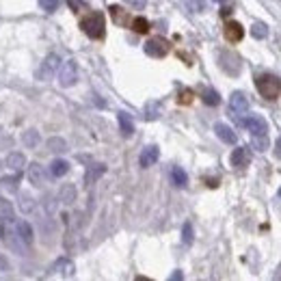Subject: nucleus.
Masks as SVG:
<instances>
[{"instance_id":"f257e3e1","label":"nucleus","mask_w":281,"mask_h":281,"mask_svg":"<svg viewBox=\"0 0 281 281\" xmlns=\"http://www.w3.org/2000/svg\"><path fill=\"white\" fill-rule=\"evenodd\" d=\"M256 87H258V93L264 99H275L281 91V80L275 74H262L256 78Z\"/></svg>"},{"instance_id":"f03ea898","label":"nucleus","mask_w":281,"mask_h":281,"mask_svg":"<svg viewBox=\"0 0 281 281\" xmlns=\"http://www.w3.org/2000/svg\"><path fill=\"white\" fill-rule=\"evenodd\" d=\"M80 29L85 31L87 37L102 39L104 37V15L102 13H89L80 20Z\"/></svg>"},{"instance_id":"7ed1b4c3","label":"nucleus","mask_w":281,"mask_h":281,"mask_svg":"<svg viewBox=\"0 0 281 281\" xmlns=\"http://www.w3.org/2000/svg\"><path fill=\"white\" fill-rule=\"evenodd\" d=\"M238 121L242 128H247L251 134H268V123L264 117L260 115H249V117H238Z\"/></svg>"},{"instance_id":"20e7f679","label":"nucleus","mask_w":281,"mask_h":281,"mask_svg":"<svg viewBox=\"0 0 281 281\" xmlns=\"http://www.w3.org/2000/svg\"><path fill=\"white\" fill-rule=\"evenodd\" d=\"M76 80H78V65H76V61H65L59 67V85L67 89V87H74Z\"/></svg>"},{"instance_id":"39448f33","label":"nucleus","mask_w":281,"mask_h":281,"mask_svg":"<svg viewBox=\"0 0 281 281\" xmlns=\"http://www.w3.org/2000/svg\"><path fill=\"white\" fill-rule=\"evenodd\" d=\"M145 54L147 57H154V59H162V57H167L169 54V41L165 37H151L147 39V43L143 46Z\"/></svg>"},{"instance_id":"423d86ee","label":"nucleus","mask_w":281,"mask_h":281,"mask_svg":"<svg viewBox=\"0 0 281 281\" xmlns=\"http://www.w3.org/2000/svg\"><path fill=\"white\" fill-rule=\"evenodd\" d=\"M59 67H61L59 54H48V57L43 59V65H41L39 71H37V78H39V80H50V78L59 71Z\"/></svg>"},{"instance_id":"0eeeda50","label":"nucleus","mask_w":281,"mask_h":281,"mask_svg":"<svg viewBox=\"0 0 281 281\" xmlns=\"http://www.w3.org/2000/svg\"><path fill=\"white\" fill-rule=\"evenodd\" d=\"M229 111H232V115L236 117V119H238L240 115H247V111H249L247 95L240 93V91H234L232 97H229Z\"/></svg>"},{"instance_id":"6e6552de","label":"nucleus","mask_w":281,"mask_h":281,"mask_svg":"<svg viewBox=\"0 0 281 281\" xmlns=\"http://www.w3.org/2000/svg\"><path fill=\"white\" fill-rule=\"evenodd\" d=\"M26 177H29V182L33 186H43L46 184V171L39 162H31L29 167H26Z\"/></svg>"},{"instance_id":"1a4fd4ad","label":"nucleus","mask_w":281,"mask_h":281,"mask_svg":"<svg viewBox=\"0 0 281 281\" xmlns=\"http://www.w3.org/2000/svg\"><path fill=\"white\" fill-rule=\"evenodd\" d=\"M232 167L234 169H244V167H249V162H251V151L247 147H236L232 151Z\"/></svg>"},{"instance_id":"9d476101","label":"nucleus","mask_w":281,"mask_h":281,"mask_svg":"<svg viewBox=\"0 0 281 281\" xmlns=\"http://www.w3.org/2000/svg\"><path fill=\"white\" fill-rule=\"evenodd\" d=\"M221 67L227 71V74H232V76L240 74V59L236 57V54H232V52H223L221 54Z\"/></svg>"},{"instance_id":"9b49d317","label":"nucleus","mask_w":281,"mask_h":281,"mask_svg":"<svg viewBox=\"0 0 281 281\" xmlns=\"http://www.w3.org/2000/svg\"><path fill=\"white\" fill-rule=\"evenodd\" d=\"M158 156H160V149L156 147V145H147V147L141 151V156H139V165L143 169H147V167L154 165V162H158Z\"/></svg>"},{"instance_id":"f8f14e48","label":"nucleus","mask_w":281,"mask_h":281,"mask_svg":"<svg viewBox=\"0 0 281 281\" xmlns=\"http://www.w3.org/2000/svg\"><path fill=\"white\" fill-rule=\"evenodd\" d=\"M7 244H9V249H11L13 253H17V256H24L26 247H29V244L20 238V234H17L15 229L13 232H7Z\"/></svg>"},{"instance_id":"ddd939ff","label":"nucleus","mask_w":281,"mask_h":281,"mask_svg":"<svg viewBox=\"0 0 281 281\" xmlns=\"http://www.w3.org/2000/svg\"><path fill=\"white\" fill-rule=\"evenodd\" d=\"M5 165L11 171H15V173H20V171L26 169V158H24V154H20V151H11L5 158Z\"/></svg>"},{"instance_id":"4468645a","label":"nucleus","mask_w":281,"mask_h":281,"mask_svg":"<svg viewBox=\"0 0 281 281\" xmlns=\"http://www.w3.org/2000/svg\"><path fill=\"white\" fill-rule=\"evenodd\" d=\"M214 132H216V137H219L223 143H229V145H234L236 141H238V137H236V132L229 128V125L227 123H216L214 125Z\"/></svg>"},{"instance_id":"2eb2a0df","label":"nucleus","mask_w":281,"mask_h":281,"mask_svg":"<svg viewBox=\"0 0 281 281\" xmlns=\"http://www.w3.org/2000/svg\"><path fill=\"white\" fill-rule=\"evenodd\" d=\"M52 270L57 275H61V277H71L74 275V262L71 260H67V258H61V260H57L54 262V266H52Z\"/></svg>"},{"instance_id":"dca6fc26","label":"nucleus","mask_w":281,"mask_h":281,"mask_svg":"<svg viewBox=\"0 0 281 281\" xmlns=\"http://www.w3.org/2000/svg\"><path fill=\"white\" fill-rule=\"evenodd\" d=\"M242 35H244V31H242V26H240V22H227L225 24V37H227V41H232V43H238L240 39H242Z\"/></svg>"},{"instance_id":"f3484780","label":"nucleus","mask_w":281,"mask_h":281,"mask_svg":"<svg viewBox=\"0 0 281 281\" xmlns=\"http://www.w3.org/2000/svg\"><path fill=\"white\" fill-rule=\"evenodd\" d=\"M59 201L65 203V206H71L76 201V186L74 184H63L61 190H59Z\"/></svg>"},{"instance_id":"a211bd4d","label":"nucleus","mask_w":281,"mask_h":281,"mask_svg":"<svg viewBox=\"0 0 281 281\" xmlns=\"http://www.w3.org/2000/svg\"><path fill=\"white\" fill-rule=\"evenodd\" d=\"M117 119H119V128H121V134L123 137H132L134 134V121L128 113H119L117 115Z\"/></svg>"},{"instance_id":"6ab92c4d","label":"nucleus","mask_w":281,"mask_h":281,"mask_svg":"<svg viewBox=\"0 0 281 281\" xmlns=\"http://www.w3.org/2000/svg\"><path fill=\"white\" fill-rule=\"evenodd\" d=\"M15 232L20 234V238H22L26 244L33 242V225H31L29 221H17V223H15Z\"/></svg>"},{"instance_id":"aec40b11","label":"nucleus","mask_w":281,"mask_h":281,"mask_svg":"<svg viewBox=\"0 0 281 281\" xmlns=\"http://www.w3.org/2000/svg\"><path fill=\"white\" fill-rule=\"evenodd\" d=\"M106 173V167L104 165H91L87 169V173H85V184H93L97 182L99 177H102Z\"/></svg>"},{"instance_id":"412c9836","label":"nucleus","mask_w":281,"mask_h":281,"mask_svg":"<svg viewBox=\"0 0 281 281\" xmlns=\"http://www.w3.org/2000/svg\"><path fill=\"white\" fill-rule=\"evenodd\" d=\"M0 188L7 190V193H17V188H20V175H7L0 180Z\"/></svg>"},{"instance_id":"4be33fe9","label":"nucleus","mask_w":281,"mask_h":281,"mask_svg":"<svg viewBox=\"0 0 281 281\" xmlns=\"http://www.w3.org/2000/svg\"><path fill=\"white\" fill-rule=\"evenodd\" d=\"M171 180H173V184L177 188H184L188 184V173L182 167H173V169H171Z\"/></svg>"},{"instance_id":"5701e85b","label":"nucleus","mask_w":281,"mask_h":281,"mask_svg":"<svg viewBox=\"0 0 281 281\" xmlns=\"http://www.w3.org/2000/svg\"><path fill=\"white\" fill-rule=\"evenodd\" d=\"M251 145H253V149H258V151H266L270 147L268 134H251Z\"/></svg>"},{"instance_id":"b1692460","label":"nucleus","mask_w":281,"mask_h":281,"mask_svg":"<svg viewBox=\"0 0 281 281\" xmlns=\"http://www.w3.org/2000/svg\"><path fill=\"white\" fill-rule=\"evenodd\" d=\"M67 171H69V162H67V160H54L52 167H50V173H52L54 177L67 175Z\"/></svg>"},{"instance_id":"393cba45","label":"nucleus","mask_w":281,"mask_h":281,"mask_svg":"<svg viewBox=\"0 0 281 281\" xmlns=\"http://www.w3.org/2000/svg\"><path fill=\"white\" fill-rule=\"evenodd\" d=\"M22 143L26 145V147H37L39 145V132L35 130V128H31V130H26L24 134H22Z\"/></svg>"},{"instance_id":"a878e982","label":"nucleus","mask_w":281,"mask_h":281,"mask_svg":"<svg viewBox=\"0 0 281 281\" xmlns=\"http://www.w3.org/2000/svg\"><path fill=\"white\" fill-rule=\"evenodd\" d=\"M0 219L3 221H13V206L9 199H0Z\"/></svg>"},{"instance_id":"bb28decb","label":"nucleus","mask_w":281,"mask_h":281,"mask_svg":"<svg viewBox=\"0 0 281 281\" xmlns=\"http://www.w3.org/2000/svg\"><path fill=\"white\" fill-rule=\"evenodd\" d=\"M17 208H20V212L24 214H31L35 210V201L31 195H20V199H17Z\"/></svg>"},{"instance_id":"cd10ccee","label":"nucleus","mask_w":281,"mask_h":281,"mask_svg":"<svg viewBox=\"0 0 281 281\" xmlns=\"http://www.w3.org/2000/svg\"><path fill=\"white\" fill-rule=\"evenodd\" d=\"M130 29H132L134 33H139V35H145V33L149 31V22L145 20V17H132Z\"/></svg>"},{"instance_id":"c85d7f7f","label":"nucleus","mask_w":281,"mask_h":281,"mask_svg":"<svg viewBox=\"0 0 281 281\" xmlns=\"http://www.w3.org/2000/svg\"><path fill=\"white\" fill-rule=\"evenodd\" d=\"M160 113H162L160 102H149L147 106H145V117H147V119H158Z\"/></svg>"},{"instance_id":"c756f323","label":"nucleus","mask_w":281,"mask_h":281,"mask_svg":"<svg viewBox=\"0 0 281 281\" xmlns=\"http://www.w3.org/2000/svg\"><path fill=\"white\" fill-rule=\"evenodd\" d=\"M48 149L54 151V154H63V151H67V143L63 139H59V137H52L48 141Z\"/></svg>"},{"instance_id":"7c9ffc66","label":"nucleus","mask_w":281,"mask_h":281,"mask_svg":"<svg viewBox=\"0 0 281 281\" xmlns=\"http://www.w3.org/2000/svg\"><path fill=\"white\" fill-rule=\"evenodd\" d=\"M251 35L256 39H266L268 37V26L264 22H256V24L251 26Z\"/></svg>"},{"instance_id":"2f4dec72","label":"nucleus","mask_w":281,"mask_h":281,"mask_svg":"<svg viewBox=\"0 0 281 281\" xmlns=\"http://www.w3.org/2000/svg\"><path fill=\"white\" fill-rule=\"evenodd\" d=\"M108 11H111V15H113V20L117 22V24H128L130 20H128V15H125V11L121 7H117V5H113L111 9H108Z\"/></svg>"},{"instance_id":"473e14b6","label":"nucleus","mask_w":281,"mask_h":281,"mask_svg":"<svg viewBox=\"0 0 281 281\" xmlns=\"http://www.w3.org/2000/svg\"><path fill=\"white\" fill-rule=\"evenodd\" d=\"M201 99L208 106H219V102H221V97H219V93H216L214 89H206V91L201 93Z\"/></svg>"},{"instance_id":"72a5a7b5","label":"nucleus","mask_w":281,"mask_h":281,"mask_svg":"<svg viewBox=\"0 0 281 281\" xmlns=\"http://www.w3.org/2000/svg\"><path fill=\"white\" fill-rule=\"evenodd\" d=\"M184 5L188 11L193 13H203L206 11V0H184Z\"/></svg>"},{"instance_id":"f704fd0d","label":"nucleus","mask_w":281,"mask_h":281,"mask_svg":"<svg viewBox=\"0 0 281 281\" xmlns=\"http://www.w3.org/2000/svg\"><path fill=\"white\" fill-rule=\"evenodd\" d=\"M182 242L193 244V225L190 223H184V227H182Z\"/></svg>"},{"instance_id":"c9c22d12","label":"nucleus","mask_w":281,"mask_h":281,"mask_svg":"<svg viewBox=\"0 0 281 281\" xmlns=\"http://www.w3.org/2000/svg\"><path fill=\"white\" fill-rule=\"evenodd\" d=\"M39 5L43 7V11L52 13V11H57V7H59V0H39Z\"/></svg>"},{"instance_id":"e433bc0d","label":"nucleus","mask_w":281,"mask_h":281,"mask_svg":"<svg viewBox=\"0 0 281 281\" xmlns=\"http://www.w3.org/2000/svg\"><path fill=\"white\" fill-rule=\"evenodd\" d=\"M67 5L74 9V11H80V9H85L87 7V3L85 0H67Z\"/></svg>"},{"instance_id":"4c0bfd02","label":"nucleus","mask_w":281,"mask_h":281,"mask_svg":"<svg viewBox=\"0 0 281 281\" xmlns=\"http://www.w3.org/2000/svg\"><path fill=\"white\" fill-rule=\"evenodd\" d=\"M123 3H128L132 9H145V5H147V0H123Z\"/></svg>"},{"instance_id":"58836bf2","label":"nucleus","mask_w":281,"mask_h":281,"mask_svg":"<svg viewBox=\"0 0 281 281\" xmlns=\"http://www.w3.org/2000/svg\"><path fill=\"white\" fill-rule=\"evenodd\" d=\"M0 270H9V262L5 260V256H0Z\"/></svg>"},{"instance_id":"ea45409f","label":"nucleus","mask_w":281,"mask_h":281,"mask_svg":"<svg viewBox=\"0 0 281 281\" xmlns=\"http://www.w3.org/2000/svg\"><path fill=\"white\" fill-rule=\"evenodd\" d=\"M275 154H277V156L281 158V139H279V141L275 143Z\"/></svg>"},{"instance_id":"a19ab883","label":"nucleus","mask_w":281,"mask_h":281,"mask_svg":"<svg viewBox=\"0 0 281 281\" xmlns=\"http://www.w3.org/2000/svg\"><path fill=\"white\" fill-rule=\"evenodd\" d=\"M171 279H182V273H180V270H177V273L171 275Z\"/></svg>"},{"instance_id":"79ce46f5","label":"nucleus","mask_w":281,"mask_h":281,"mask_svg":"<svg viewBox=\"0 0 281 281\" xmlns=\"http://www.w3.org/2000/svg\"><path fill=\"white\" fill-rule=\"evenodd\" d=\"M214 3H223V0H214Z\"/></svg>"},{"instance_id":"37998d69","label":"nucleus","mask_w":281,"mask_h":281,"mask_svg":"<svg viewBox=\"0 0 281 281\" xmlns=\"http://www.w3.org/2000/svg\"><path fill=\"white\" fill-rule=\"evenodd\" d=\"M279 197H281V188H279Z\"/></svg>"}]
</instances>
